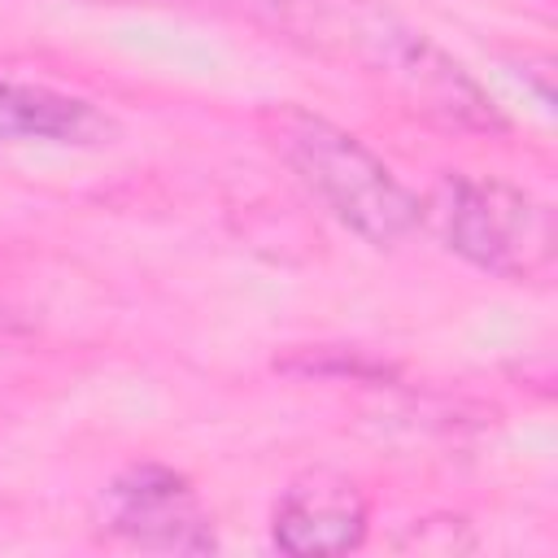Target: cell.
<instances>
[{"label": "cell", "mask_w": 558, "mask_h": 558, "mask_svg": "<svg viewBox=\"0 0 558 558\" xmlns=\"http://www.w3.org/2000/svg\"><path fill=\"white\" fill-rule=\"evenodd\" d=\"M270 22L310 52L353 65L414 118L445 131H506L488 92L418 26L379 0H262Z\"/></svg>", "instance_id": "6da1fadb"}, {"label": "cell", "mask_w": 558, "mask_h": 558, "mask_svg": "<svg viewBox=\"0 0 558 558\" xmlns=\"http://www.w3.org/2000/svg\"><path fill=\"white\" fill-rule=\"evenodd\" d=\"M266 148L366 244L405 240L418 218V196L344 126L301 105H262L253 113Z\"/></svg>", "instance_id": "7a4b0ae2"}, {"label": "cell", "mask_w": 558, "mask_h": 558, "mask_svg": "<svg viewBox=\"0 0 558 558\" xmlns=\"http://www.w3.org/2000/svg\"><path fill=\"white\" fill-rule=\"evenodd\" d=\"M418 218L445 240L462 262L501 275V279H541L554 266V214L536 196L501 183L445 174L427 201H418Z\"/></svg>", "instance_id": "3957f363"}, {"label": "cell", "mask_w": 558, "mask_h": 558, "mask_svg": "<svg viewBox=\"0 0 558 558\" xmlns=\"http://www.w3.org/2000/svg\"><path fill=\"white\" fill-rule=\"evenodd\" d=\"M105 527L135 549L157 554H209L218 549L214 523L196 488L157 462L122 471L105 488Z\"/></svg>", "instance_id": "277c9868"}, {"label": "cell", "mask_w": 558, "mask_h": 558, "mask_svg": "<svg viewBox=\"0 0 558 558\" xmlns=\"http://www.w3.org/2000/svg\"><path fill=\"white\" fill-rule=\"evenodd\" d=\"M275 545L292 558H331L366 541V497L340 471H305L275 501Z\"/></svg>", "instance_id": "5b68a950"}, {"label": "cell", "mask_w": 558, "mask_h": 558, "mask_svg": "<svg viewBox=\"0 0 558 558\" xmlns=\"http://www.w3.org/2000/svg\"><path fill=\"white\" fill-rule=\"evenodd\" d=\"M113 118L83 96L0 78V148L13 144H74L96 148L113 140Z\"/></svg>", "instance_id": "8992f818"}, {"label": "cell", "mask_w": 558, "mask_h": 558, "mask_svg": "<svg viewBox=\"0 0 558 558\" xmlns=\"http://www.w3.org/2000/svg\"><path fill=\"white\" fill-rule=\"evenodd\" d=\"M13 331H22V323H17V314L9 305H0V336H13Z\"/></svg>", "instance_id": "52a82bcc"}]
</instances>
